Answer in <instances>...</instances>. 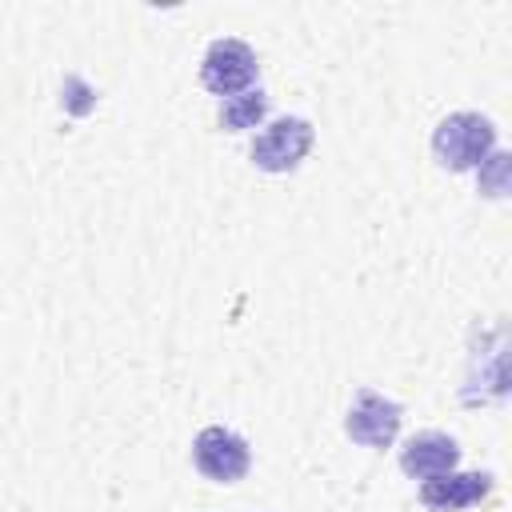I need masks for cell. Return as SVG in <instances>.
<instances>
[{
	"label": "cell",
	"mask_w": 512,
	"mask_h": 512,
	"mask_svg": "<svg viewBox=\"0 0 512 512\" xmlns=\"http://www.w3.org/2000/svg\"><path fill=\"white\" fill-rule=\"evenodd\" d=\"M492 144H496V128L480 112H452V116L440 120V128L432 136L436 160L444 168H452V172L480 168L492 156Z\"/></svg>",
	"instance_id": "1"
},
{
	"label": "cell",
	"mask_w": 512,
	"mask_h": 512,
	"mask_svg": "<svg viewBox=\"0 0 512 512\" xmlns=\"http://www.w3.org/2000/svg\"><path fill=\"white\" fill-rule=\"evenodd\" d=\"M308 148H312V124L300 116H280L256 136L252 164L264 172H288L308 156Z\"/></svg>",
	"instance_id": "2"
},
{
	"label": "cell",
	"mask_w": 512,
	"mask_h": 512,
	"mask_svg": "<svg viewBox=\"0 0 512 512\" xmlns=\"http://www.w3.org/2000/svg\"><path fill=\"white\" fill-rule=\"evenodd\" d=\"M192 460H196V468H200L208 480H216V484H236V480L248 472L252 452H248L244 436H236L232 428L212 424V428H204V432L196 436Z\"/></svg>",
	"instance_id": "3"
},
{
	"label": "cell",
	"mask_w": 512,
	"mask_h": 512,
	"mask_svg": "<svg viewBox=\"0 0 512 512\" xmlns=\"http://www.w3.org/2000/svg\"><path fill=\"white\" fill-rule=\"evenodd\" d=\"M256 76V52L244 40H212L200 64V80L204 88H212L216 96H236L240 88H248Z\"/></svg>",
	"instance_id": "4"
},
{
	"label": "cell",
	"mask_w": 512,
	"mask_h": 512,
	"mask_svg": "<svg viewBox=\"0 0 512 512\" xmlns=\"http://www.w3.org/2000/svg\"><path fill=\"white\" fill-rule=\"evenodd\" d=\"M344 432H348L356 444H364V448H388V444L396 440V432H400V404H392V400H384L380 392L364 388V392L352 400V408H348Z\"/></svg>",
	"instance_id": "5"
},
{
	"label": "cell",
	"mask_w": 512,
	"mask_h": 512,
	"mask_svg": "<svg viewBox=\"0 0 512 512\" xmlns=\"http://www.w3.org/2000/svg\"><path fill=\"white\" fill-rule=\"evenodd\" d=\"M488 492H492V476L484 472H444V476L424 480L420 500L432 512H460L468 504H480Z\"/></svg>",
	"instance_id": "6"
},
{
	"label": "cell",
	"mask_w": 512,
	"mask_h": 512,
	"mask_svg": "<svg viewBox=\"0 0 512 512\" xmlns=\"http://www.w3.org/2000/svg\"><path fill=\"white\" fill-rule=\"evenodd\" d=\"M456 460H460V448H456V440L444 436V432H420V436H412V440L404 444V452H400V468H404L408 476H416V480L444 476V472L456 468Z\"/></svg>",
	"instance_id": "7"
},
{
	"label": "cell",
	"mask_w": 512,
	"mask_h": 512,
	"mask_svg": "<svg viewBox=\"0 0 512 512\" xmlns=\"http://www.w3.org/2000/svg\"><path fill=\"white\" fill-rule=\"evenodd\" d=\"M268 112V96L256 88V92H240V96H228L224 108H220V124L228 132H240V128H252L260 116Z\"/></svg>",
	"instance_id": "8"
}]
</instances>
